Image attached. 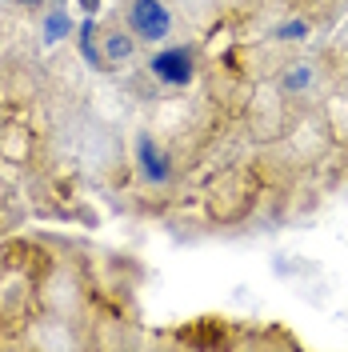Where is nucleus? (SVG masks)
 Segmentation results:
<instances>
[{
  "label": "nucleus",
  "instance_id": "1",
  "mask_svg": "<svg viewBox=\"0 0 348 352\" xmlns=\"http://www.w3.org/2000/svg\"><path fill=\"white\" fill-rule=\"evenodd\" d=\"M129 21H132V28H136L140 36H149V41H156V36L168 32V12H164L160 0H132Z\"/></svg>",
  "mask_w": 348,
  "mask_h": 352
},
{
  "label": "nucleus",
  "instance_id": "2",
  "mask_svg": "<svg viewBox=\"0 0 348 352\" xmlns=\"http://www.w3.org/2000/svg\"><path fill=\"white\" fill-rule=\"evenodd\" d=\"M153 68H156V76H164V80H173V85H184V80L193 76V60H188L184 48H173V52L156 56Z\"/></svg>",
  "mask_w": 348,
  "mask_h": 352
},
{
  "label": "nucleus",
  "instance_id": "3",
  "mask_svg": "<svg viewBox=\"0 0 348 352\" xmlns=\"http://www.w3.org/2000/svg\"><path fill=\"white\" fill-rule=\"evenodd\" d=\"M140 156H144V168H149V176H153V180H164V173H168V168H164V156L153 148V140H140Z\"/></svg>",
  "mask_w": 348,
  "mask_h": 352
},
{
  "label": "nucleus",
  "instance_id": "4",
  "mask_svg": "<svg viewBox=\"0 0 348 352\" xmlns=\"http://www.w3.org/2000/svg\"><path fill=\"white\" fill-rule=\"evenodd\" d=\"M129 52H132V44L124 41V36H116V32H112V36H109V60H105V65H116V60H129Z\"/></svg>",
  "mask_w": 348,
  "mask_h": 352
},
{
  "label": "nucleus",
  "instance_id": "5",
  "mask_svg": "<svg viewBox=\"0 0 348 352\" xmlns=\"http://www.w3.org/2000/svg\"><path fill=\"white\" fill-rule=\"evenodd\" d=\"M44 32H48V41H61V36L68 32V16H65V12H52L48 24H44Z\"/></svg>",
  "mask_w": 348,
  "mask_h": 352
},
{
  "label": "nucleus",
  "instance_id": "6",
  "mask_svg": "<svg viewBox=\"0 0 348 352\" xmlns=\"http://www.w3.org/2000/svg\"><path fill=\"white\" fill-rule=\"evenodd\" d=\"M305 80H308V68H296V72L288 76V88H301Z\"/></svg>",
  "mask_w": 348,
  "mask_h": 352
},
{
  "label": "nucleus",
  "instance_id": "7",
  "mask_svg": "<svg viewBox=\"0 0 348 352\" xmlns=\"http://www.w3.org/2000/svg\"><path fill=\"white\" fill-rule=\"evenodd\" d=\"M305 32V24H288V28H281V36H301Z\"/></svg>",
  "mask_w": 348,
  "mask_h": 352
},
{
  "label": "nucleus",
  "instance_id": "8",
  "mask_svg": "<svg viewBox=\"0 0 348 352\" xmlns=\"http://www.w3.org/2000/svg\"><path fill=\"white\" fill-rule=\"evenodd\" d=\"M80 8H85V12H96V8H100V0H80Z\"/></svg>",
  "mask_w": 348,
  "mask_h": 352
}]
</instances>
